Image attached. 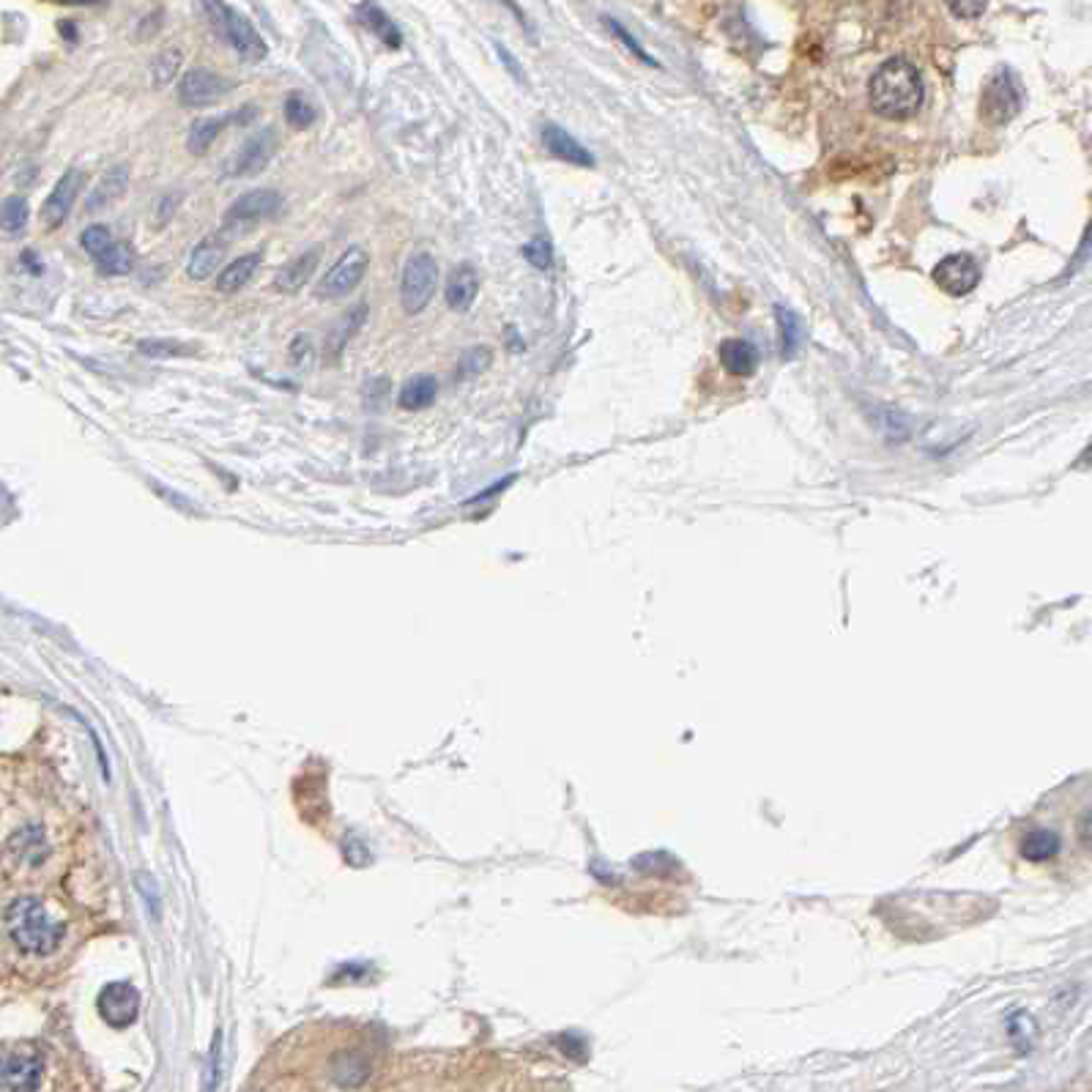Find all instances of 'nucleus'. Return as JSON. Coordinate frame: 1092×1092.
I'll return each mask as SVG.
<instances>
[{"label": "nucleus", "mask_w": 1092, "mask_h": 1092, "mask_svg": "<svg viewBox=\"0 0 1092 1092\" xmlns=\"http://www.w3.org/2000/svg\"><path fill=\"white\" fill-rule=\"evenodd\" d=\"M127 189H130V165H116V168L107 170L102 176V182L93 186L85 208L91 214L93 211H102V208H110L116 200L127 195Z\"/></svg>", "instance_id": "20"}, {"label": "nucleus", "mask_w": 1092, "mask_h": 1092, "mask_svg": "<svg viewBox=\"0 0 1092 1092\" xmlns=\"http://www.w3.org/2000/svg\"><path fill=\"white\" fill-rule=\"evenodd\" d=\"M140 1011L137 991L127 983H113L99 994V1014L110 1027H130Z\"/></svg>", "instance_id": "14"}, {"label": "nucleus", "mask_w": 1092, "mask_h": 1092, "mask_svg": "<svg viewBox=\"0 0 1092 1092\" xmlns=\"http://www.w3.org/2000/svg\"><path fill=\"white\" fill-rule=\"evenodd\" d=\"M491 364H494V351H491L488 345H474V348H468V351L460 356V362H457V376L460 378L480 376V373H485Z\"/></svg>", "instance_id": "31"}, {"label": "nucleus", "mask_w": 1092, "mask_h": 1092, "mask_svg": "<svg viewBox=\"0 0 1092 1092\" xmlns=\"http://www.w3.org/2000/svg\"><path fill=\"white\" fill-rule=\"evenodd\" d=\"M605 26H608V30H611V33H613V36H616V39L622 41V44H624V47H627V50H630V52H633V55H636L638 61H644V64H647V66H657V61H654V58H651L650 52H647V50H644V47H641V41H638L636 36H633V33H630V30H627V27H624L622 23H619V20H613V17H605Z\"/></svg>", "instance_id": "37"}, {"label": "nucleus", "mask_w": 1092, "mask_h": 1092, "mask_svg": "<svg viewBox=\"0 0 1092 1092\" xmlns=\"http://www.w3.org/2000/svg\"><path fill=\"white\" fill-rule=\"evenodd\" d=\"M390 378L387 376H376L370 378L367 384H364L362 390V403H364V411L367 414H381L387 405H390Z\"/></svg>", "instance_id": "30"}, {"label": "nucleus", "mask_w": 1092, "mask_h": 1092, "mask_svg": "<svg viewBox=\"0 0 1092 1092\" xmlns=\"http://www.w3.org/2000/svg\"><path fill=\"white\" fill-rule=\"evenodd\" d=\"M286 121L290 127H296V130H307V127H312L318 121V110L304 96L293 93V96L286 99Z\"/></svg>", "instance_id": "33"}, {"label": "nucleus", "mask_w": 1092, "mask_h": 1092, "mask_svg": "<svg viewBox=\"0 0 1092 1092\" xmlns=\"http://www.w3.org/2000/svg\"><path fill=\"white\" fill-rule=\"evenodd\" d=\"M231 88H234V82L228 78H222L211 69H203V66H195L179 82V102L186 104V107H203V104L220 102L225 93H231Z\"/></svg>", "instance_id": "9"}, {"label": "nucleus", "mask_w": 1092, "mask_h": 1092, "mask_svg": "<svg viewBox=\"0 0 1092 1092\" xmlns=\"http://www.w3.org/2000/svg\"><path fill=\"white\" fill-rule=\"evenodd\" d=\"M58 30L64 33L66 41H72V44L78 41V27H75V23H69V20H64V23L58 26Z\"/></svg>", "instance_id": "43"}, {"label": "nucleus", "mask_w": 1092, "mask_h": 1092, "mask_svg": "<svg viewBox=\"0 0 1092 1092\" xmlns=\"http://www.w3.org/2000/svg\"><path fill=\"white\" fill-rule=\"evenodd\" d=\"M260 260H263L260 252H249V255L235 258L231 266L222 269L220 280H217V287H220L222 293H235V290H241V287L247 286L249 280H252V274H255V269L260 266Z\"/></svg>", "instance_id": "24"}, {"label": "nucleus", "mask_w": 1092, "mask_h": 1092, "mask_svg": "<svg viewBox=\"0 0 1092 1092\" xmlns=\"http://www.w3.org/2000/svg\"><path fill=\"white\" fill-rule=\"evenodd\" d=\"M203 9L211 17L214 27L220 30V36L231 47H234L244 61H263L266 58V44L260 39V33L252 27L244 14H238L225 3H203Z\"/></svg>", "instance_id": "4"}, {"label": "nucleus", "mask_w": 1092, "mask_h": 1092, "mask_svg": "<svg viewBox=\"0 0 1092 1092\" xmlns=\"http://www.w3.org/2000/svg\"><path fill=\"white\" fill-rule=\"evenodd\" d=\"M6 931L20 950L30 956H50L64 939V925L52 920L36 898H17L6 910Z\"/></svg>", "instance_id": "2"}, {"label": "nucleus", "mask_w": 1092, "mask_h": 1092, "mask_svg": "<svg viewBox=\"0 0 1092 1092\" xmlns=\"http://www.w3.org/2000/svg\"><path fill=\"white\" fill-rule=\"evenodd\" d=\"M277 154V131L274 130H260L252 137H247L241 148L235 151L228 165H225V176L228 179H249V176H258L266 170V165L272 162V156Z\"/></svg>", "instance_id": "8"}, {"label": "nucleus", "mask_w": 1092, "mask_h": 1092, "mask_svg": "<svg viewBox=\"0 0 1092 1092\" xmlns=\"http://www.w3.org/2000/svg\"><path fill=\"white\" fill-rule=\"evenodd\" d=\"M367 266H370V255L362 247H351L326 272L321 286L315 290V296L318 299H342V296H348L364 280Z\"/></svg>", "instance_id": "6"}, {"label": "nucleus", "mask_w": 1092, "mask_h": 1092, "mask_svg": "<svg viewBox=\"0 0 1092 1092\" xmlns=\"http://www.w3.org/2000/svg\"><path fill=\"white\" fill-rule=\"evenodd\" d=\"M950 14H956L959 20H977L980 14H986V3H950Z\"/></svg>", "instance_id": "40"}, {"label": "nucleus", "mask_w": 1092, "mask_h": 1092, "mask_svg": "<svg viewBox=\"0 0 1092 1092\" xmlns=\"http://www.w3.org/2000/svg\"><path fill=\"white\" fill-rule=\"evenodd\" d=\"M27 217H30V208H27V200L23 195L6 197L0 203V231L17 234L27 225Z\"/></svg>", "instance_id": "29"}, {"label": "nucleus", "mask_w": 1092, "mask_h": 1092, "mask_svg": "<svg viewBox=\"0 0 1092 1092\" xmlns=\"http://www.w3.org/2000/svg\"><path fill=\"white\" fill-rule=\"evenodd\" d=\"M543 145L556 159H561V162H570V165H578V168H595V156L589 154L584 145L572 137L570 131L561 130L559 124H546L543 127Z\"/></svg>", "instance_id": "16"}, {"label": "nucleus", "mask_w": 1092, "mask_h": 1092, "mask_svg": "<svg viewBox=\"0 0 1092 1092\" xmlns=\"http://www.w3.org/2000/svg\"><path fill=\"white\" fill-rule=\"evenodd\" d=\"M182 61H183L182 50H176V47H168V50H162L159 55H156L154 64H151V75H154L156 88L168 85L170 79L176 78V72H179Z\"/></svg>", "instance_id": "32"}, {"label": "nucleus", "mask_w": 1092, "mask_h": 1092, "mask_svg": "<svg viewBox=\"0 0 1092 1092\" xmlns=\"http://www.w3.org/2000/svg\"><path fill=\"white\" fill-rule=\"evenodd\" d=\"M329 1076L342 1090H356L364 1081L370 1079V1060L359 1049H345L338 1052L329 1063Z\"/></svg>", "instance_id": "15"}, {"label": "nucleus", "mask_w": 1092, "mask_h": 1092, "mask_svg": "<svg viewBox=\"0 0 1092 1092\" xmlns=\"http://www.w3.org/2000/svg\"><path fill=\"white\" fill-rule=\"evenodd\" d=\"M283 206H286L283 195L274 192V189H252V192H244L241 197H235L234 206L228 208L220 235L225 241H231V235L247 234V231H252L263 220L277 217L283 211Z\"/></svg>", "instance_id": "3"}, {"label": "nucleus", "mask_w": 1092, "mask_h": 1092, "mask_svg": "<svg viewBox=\"0 0 1092 1092\" xmlns=\"http://www.w3.org/2000/svg\"><path fill=\"white\" fill-rule=\"evenodd\" d=\"M436 394H439V381L433 376L408 378L403 391H400V408H405V411H422V408L436 403Z\"/></svg>", "instance_id": "26"}, {"label": "nucleus", "mask_w": 1092, "mask_h": 1092, "mask_svg": "<svg viewBox=\"0 0 1092 1092\" xmlns=\"http://www.w3.org/2000/svg\"><path fill=\"white\" fill-rule=\"evenodd\" d=\"M96 269L107 277H124L134 269V249L130 244H113V247L104 252L102 258L96 260Z\"/></svg>", "instance_id": "28"}, {"label": "nucleus", "mask_w": 1092, "mask_h": 1092, "mask_svg": "<svg viewBox=\"0 0 1092 1092\" xmlns=\"http://www.w3.org/2000/svg\"><path fill=\"white\" fill-rule=\"evenodd\" d=\"M980 107H983V118L994 127L1008 124L1021 110V88H1018V82L1008 69H1000L994 78L988 79Z\"/></svg>", "instance_id": "7"}, {"label": "nucleus", "mask_w": 1092, "mask_h": 1092, "mask_svg": "<svg viewBox=\"0 0 1092 1092\" xmlns=\"http://www.w3.org/2000/svg\"><path fill=\"white\" fill-rule=\"evenodd\" d=\"M494 47H495V52H498V58H501V61H504V66L509 69V75H512L515 79H520V82H526V75H523V69H520V64L515 61V55H512V52H509L507 47L501 44V41H495Z\"/></svg>", "instance_id": "41"}, {"label": "nucleus", "mask_w": 1092, "mask_h": 1092, "mask_svg": "<svg viewBox=\"0 0 1092 1092\" xmlns=\"http://www.w3.org/2000/svg\"><path fill=\"white\" fill-rule=\"evenodd\" d=\"M137 348L143 356H154V359H165V356H189L192 345H183L176 339H140Z\"/></svg>", "instance_id": "35"}, {"label": "nucleus", "mask_w": 1092, "mask_h": 1092, "mask_svg": "<svg viewBox=\"0 0 1092 1092\" xmlns=\"http://www.w3.org/2000/svg\"><path fill=\"white\" fill-rule=\"evenodd\" d=\"M310 353H312V342L307 335H299V338L290 342V359H293V362L304 364V359H307Z\"/></svg>", "instance_id": "42"}, {"label": "nucleus", "mask_w": 1092, "mask_h": 1092, "mask_svg": "<svg viewBox=\"0 0 1092 1092\" xmlns=\"http://www.w3.org/2000/svg\"><path fill=\"white\" fill-rule=\"evenodd\" d=\"M225 252H228V241H225L220 234L203 238V241L192 249L189 263H186V274H189V280H195V283L208 280V277L222 266Z\"/></svg>", "instance_id": "18"}, {"label": "nucleus", "mask_w": 1092, "mask_h": 1092, "mask_svg": "<svg viewBox=\"0 0 1092 1092\" xmlns=\"http://www.w3.org/2000/svg\"><path fill=\"white\" fill-rule=\"evenodd\" d=\"M523 258L532 263L534 269H550V263H553V249H550V244H547L546 238H532L526 247H523Z\"/></svg>", "instance_id": "38"}, {"label": "nucleus", "mask_w": 1092, "mask_h": 1092, "mask_svg": "<svg viewBox=\"0 0 1092 1092\" xmlns=\"http://www.w3.org/2000/svg\"><path fill=\"white\" fill-rule=\"evenodd\" d=\"M775 318H778L780 329V353H783V359H794L803 348V342H806L803 321H800L797 312L786 310V307H775Z\"/></svg>", "instance_id": "25"}, {"label": "nucleus", "mask_w": 1092, "mask_h": 1092, "mask_svg": "<svg viewBox=\"0 0 1092 1092\" xmlns=\"http://www.w3.org/2000/svg\"><path fill=\"white\" fill-rule=\"evenodd\" d=\"M439 287V263L428 252H419L405 263L403 283H400V304L408 315L422 312L436 296Z\"/></svg>", "instance_id": "5"}, {"label": "nucleus", "mask_w": 1092, "mask_h": 1092, "mask_svg": "<svg viewBox=\"0 0 1092 1092\" xmlns=\"http://www.w3.org/2000/svg\"><path fill=\"white\" fill-rule=\"evenodd\" d=\"M925 99L920 69L907 58L884 61L868 85V102L884 121H910L920 113Z\"/></svg>", "instance_id": "1"}, {"label": "nucleus", "mask_w": 1092, "mask_h": 1092, "mask_svg": "<svg viewBox=\"0 0 1092 1092\" xmlns=\"http://www.w3.org/2000/svg\"><path fill=\"white\" fill-rule=\"evenodd\" d=\"M41 1081V1060L33 1052H12L0 1060V1090L36 1092Z\"/></svg>", "instance_id": "11"}, {"label": "nucleus", "mask_w": 1092, "mask_h": 1092, "mask_svg": "<svg viewBox=\"0 0 1092 1092\" xmlns=\"http://www.w3.org/2000/svg\"><path fill=\"white\" fill-rule=\"evenodd\" d=\"M179 203H182V195H179V192H170V195L159 197V203H156V211H154L156 228H162L165 222L173 220V214H176Z\"/></svg>", "instance_id": "39"}, {"label": "nucleus", "mask_w": 1092, "mask_h": 1092, "mask_svg": "<svg viewBox=\"0 0 1092 1092\" xmlns=\"http://www.w3.org/2000/svg\"><path fill=\"white\" fill-rule=\"evenodd\" d=\"M14 855L23 859H41V855H44V838H41L39 832L33 830H23L14 835Z\"/></svg>", "instance_id": "36"}, {"label": "nucleus", "mask_w": 1092, "mask_h": 1092, "mask_svg": "<svg viewBox=\"0 0 1092 1092\" xmlns=\"http://www.w3.org/2000/svg\"><path fill=\"white\" fill-rule=\"evenodd\" d=\"M477 293H480V274H477V269H474L471 263H460V266H455L452 274H449V280H446V293H443V296H446V304H449L452 310L463 312L474 304Z\"/></svg>", "instance_id": "19"}, {"label": "nucleus", "mask_w": 1092, "mask_h": 1092, "mask_svg": "<svg viewBox=\"0 0 1092 1092\" xmlns=\"http://www.w3.org/2000/svg\"><path fill=\"white\" fill-rule=\"evenodd\" d=\"M507 338L512 342V351H523V342H520V338H515V329H507Z\"/></svg>", "instance_id": "44"}, {"label": "nucleus", "mask_w": 1092, "mask_h": 1092, "mask_svg": "<svg viewBox=\"0 0 1092 1092\" xmlns=\"http://www.w3.org/2000/svg\"><path fill=\"white\" fill-rule=\"evenodd\" d=\"M82 182H85V176H82V170L78 168H69L58 179V183L52 186L50 197L44 200V206H41V222H44V228H58V225H64V220L69 217V211H72V206H75V200H78L79 189H82Z\"/></svg>", "instance_id": "12"}, {"label": "nucleus", "mask_w": 1092, "mask_h": 1092, "mask_svg": "<svg viewBox=\"0 0 1092 1092\" xmlns=\"http://www.w3.org/2000/svg\"><path fill=\"white\" fill-rule=\"evenodd\" d=\"M364 321H367V304H356V307L345 312V318L338 321V326L332 329V335L326 339V353L329 356H338L348 345V339L359 332V326H364Z\"/></svg>", "instance_id": "27"}, {"label": "nucleus", "mask_w": 1092, "mask_h": 1092, "mask_svg": "<svg viewBox=\"0 0 1092 1092\" xmlns=\"http://www.w3.org/2000/svg\"><path fill=\"white\" fill-rule=\"evenodd\" d=\"M321 255H324V249L310 247L307 252H301L299 258L287 260L286 266L277 272V277H274L277 290H283V293H296V290H301V287L307 286V283L312 280V274H315V269H318Z\"/></svg>", "instance_id": "17"}, {"label": "nucleus", "mask_w": 1092, "mask_h": 1092, "mask_svg": "<svg viewBox=\"0 0 1092 1092\" xmlns=\"http://www.w3.org/2000/svg\"><path fill=\"white\" fill-rule=\"evenodd\" d=\"M1060 835L1054 830H1046V827H1032V830H1027L1024 835H1021V844H1018V852H1021V858L1024 859H1032V862H1046V859H1052L1060 855Z\"/></svg>", "instance_id": "23"}, {"label": "nucleus", "mask_w": 1092, "mask_h": 1092, "mask_svg": "<svg viewBox=\"0 0 1092 1092\" xmlns=\"http://www.w3.org/2000/svg\"><path fill=\"white\" fill-rule=\"evenodd\" d=\"M79 244H82V249H85L93 260H99L107 249L116 244V241H113L110 228H104V225H88V228L82 231V235H79Z\"/></svg>", "instance_id": "34"}, {"label": "nucleus", "mask_w": 1092, "mask_h": 1092, "mask_svg": "<svg viewBox=\"0 0 1092 1092\" xmlns=\"http://www.w3.org/2000/svg\"><path fill=\"white\" fill-rule=\"evenodd\" d=\"M720 364L726 367L731 376H754L758 367V351L754 342L742 338H728L717 348Z\"/></svg>", "instance_id": "21"}, {"label": "nucleus", "mask_w": 1092, "mask_h": 1092, "mask_svg": "<svg viewBox=\"0 0 1092 1092\" xmlns=\"http://www.w3.org/2000/svg\"><path fill=\"white\" fill-rule=\"evenodd\" d=\"M258 116V110L252 107V104H244L238 113H228V116H203L197 118V121H192V127H189V134H186V148H189V154H206L208 148H211V143L220 137V131L228 127V124H247L249 118Z\"/></svg>", "instance_id": "13"}, {"label": "nucleus", "mask_w": 1092, "mask_h": 1092, "mask_svg": "<svg viewBox=\"0 0 1092 1092\" xmlns=\"http://www.w3.org/2000/svg\"><path fill=\"white\" fill-rule=\"evenodd\" d=\"M356 17H359V23H362L367 30H373L384 44H390L391 50H397V47L403 44V33H400V27L394 26L390 14L384 12L381 6H376V3H359V6H356Z\"/></svg>", "instance_id": "22"}, {"label": "nucleus", "mask_w": 1092, "mask_h": 1092, "mask_svg": "<svg viewBox=\"0 0 1092 1092\" xmlns=\"http://www.w3.org/2000/svg\"><path fill=\"white\" fill-rule=\"evenodd\" d=\"M934 283L950 296H966L972 293L980 283V266L969 255H948L942 263H936Z\"/></svg>", "instance_id": "10"}]
</instances>
